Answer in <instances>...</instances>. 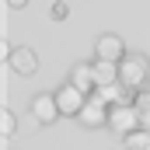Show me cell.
<instances>
[{
	"label": "cell",
	"mask_w": 150,
	"mask_h": 150,
	"mask_svg": "<svg viewBox=\"0 0 150 150\" xmlns=\"http://www.w3.org/2000/svg\"><path fill=\"white\" fill-rule=\"evenodd\" d=\"M147 80H150V59L143 52H126V59L119 63V84L129 87L133 94L147 91Z\"/></svg>",
	"instance_id": "cell-1"
},
{
	"label": "cell",
	"mask_w": 150,
	"mask_h": 150,
	"mask_svg": "<svg viewBox=\"0 0 150 150\" xmlns=\"http://www.w3.org/2000/svg\"><path fill=\"white\" fill-rule=\"evenodd\" d=\"M108 129L119 133V136H129L133 129H143L140 126V112L133 101H119V105H108Z\"/></svg>",
	"instance_id": "cell-2"
},
{
	"label": "cell",
	"mask_w": 150,
	"mask_h": 150,
	"mask_svg": "<svg viewBox=\"0 0 150 150\" xmlns=\"http://www.w3.org/2000/svg\"><path fill=\"white\" fill-rule=\"evenodd\" d=\"M94 59H108V63H122L126 59V42L115 32H101L94 38Z\"/></svg>",
	"instance_id": "cell-3"
},
{
	"label": "cell",
	"mask_w": 150,
	"mask_h": 150,
	"mask_svg": "<svg viewBox=\"0 0 150 150\" xmlns=\"http://www.w3.org/2000/svg\"><path fill=\"white\" fill-rule=\"evenodd\" d=\"M52 94H56L59 115H67V119H77V115H80V108H84V101H87V94H84L80 87H74L70 80H67L59 91H52Z\"/></svg>",
	"instance_id": "cell-4"
},
{
	"label": "cell",
	"mask_w": 150,
	"mask_h": 150,
	"mask_svg": "<svg viewBox=\"0 0 150 150\" xmlns=\"http://www.w3.org/2000/svg\"><path fill=\"white\" fill-rule=\"evenodd\" d=\"M28 115L35 119L38 126H49V122H56V119H59L56 94H49V91H38L35 98H32V105H28Z\"/></svg>",
	"instance_id": "cell-5"
},
{
	"label": "cell",
	"mask_w": 150,
	"mask_h": 150,
	"mask_svg": "<svg viewBox=\"0 0 150 150\" xmlns=\"http://www.w3.org/2000/svg\"><path fill=\"white\" fill-rule=\"evenodd\" d=\"M77 122H80L84 129H98V126H108V105H105L98 94H87V101H84L80 115H77Z\"/></svg>",
	"instance_id": "cell-6"
},
{
	"label": "cell",
	"mask_w": 150,
	"mask_h": 150,
	"mask_svg": "<svg viewBox=\"0 0 150 150\" xmlns=\"http://www.w3.org/2000/svg\"><path fill=\"white\" fill-rule=\"evenodd\" d=\"M7 67H11L18 77H32V74L38 70V56H35V49H28V45H18V49L7 56Z\"/></svg>",
	"instance_id": "cell-7"
},
{
	"label": "cell",
	"mask_w": 150,
	"mask_h": 150,
	"mask_svg": "<svg viewBox=\"0 0 150 150\" xmlns=\"http://www.w3.org/2000/svg\"><path fill=\"white\" fill-rule=\"evenodd\" d=\"M70 84L80 87L84 94H91V91L98 87V84H94V70H91V63H87V59H77L74 67H70Z\"/></svg>",
	"instance_id": "cell-8"
},
{
	"label": "cell",
	"mask_w": 150,
	"mask_h": 150,
	"mask_svg": "<svg viewBox=\"0 0 150 150\" xmlns=\"http://www.w3.org/2000/svg\"><path fill=\"white\" fill-rule=\"evenodd\" d=\"M91 70H94V84H98V87H105V84H115V80H119V63L91 59Z\"/></svg>",
	"instance_id": "cell-9"
},
{
	"label": "cell",
	"mask_w": 150,
	"mask_h": 150,
	"mask_svg": "<svg viewBox=\"0 0 150 150\" xmlns=\"http://www.w3.org/2000/svg\"><path fill=\"white\" fill-rule=\"evenodd\" d=\"M126 147L122 150H150V129H133L129 136H122Z\"/></svg>",
	"instance_id": "cell-10"
},
{
	"label": "cell",
	"mask_w": 150,
	"mask_h": 150,
	"mask_svg": "<svg viewBox=\"0 0 150 150\" xmlns=\"http://www.w3.org/2000/svg\"><path fill=\"white\" fill-rule=\"evenodd\" d=\"M133 105H136V112H140V126L150 129V91H140V94L133 98Z\"/></svg>",
	"instance_id": "cell-11"
},
{
	"label": "cell",
	"mask_w": 150,
	"mask_h": 150,
	"mask_svg": "<svg viewBox=\"0 0 150 150\" xmlns=\"http://www.w3.org/2000/svg\"><path fill=\"white\" fill-rule=\"evenodd\" d=\"M0 133H4V136H14V133H18V119H14L11 108L0 112Z\"/></svg>",
	"instance_id": "cell-12"
},
{
	"label": "cell",
	"mask_w": 150,
	"mask_h": 150,
	"mask_svg": "<svg viewBox=\"0 0 150 150\" xmlns=\"http://www.w3.org/2000/svg\"><path fill=\"white\" fill-rule=\"evenodd\" d=\"M49 18H52V21H67V18H70V4H67V0H52Z\"/></svg>",
	"instance_id": "cell-13"
},
{
	"label": "cell",
	"mask_w": 150,
	"mask_h": 150,
	"mask_svg": "<svg viewBox=\"0 0 150 150\" xmlns=\"http://www.w3.org/2000/svg\"><path fill=\"white\" fill-rule=\"evenodd\" d=\"M7 7H14V11H21V7H28V0H4Z\"/></svg>",
	"instance_id": "cell-14"
}]
</instances>
